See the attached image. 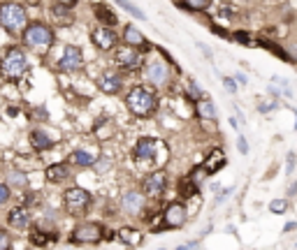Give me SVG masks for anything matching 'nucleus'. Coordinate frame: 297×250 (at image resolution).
<instances>
[{
	"label": "nucleus",
	"mask_w": 297,
	"mask_h": 250,
	"mask_svg": "<svg viewBox=\"0 0 297 250\" xmlns=\"http://www.w3.org/2000/svg\"><path fill=\"white\" fill-rule=\"evenodd\" d=\"M28 26V16L19 2H2L0 5V28L7 31L10 35L21 32Z\"/></svg>",
	"instance_id": "1"
},
{
	"label": "nucleus",
	"mask_w": 297,
	"mask_h": 250,
	"mask_svg": "<svg viewBox=\"0 0 297 250\" xmlns=\"http://www.w3.org/2000/svg\"><path fill=\"white\" fill-rule=\"evenodd\" d=\"M126 104H128V109H130L135 116L144 118V116H148V114H153V111H156L158 100H156V95L151 93V91H147V88L137 86V88H132V91L128 93Z\"/></svg>",
	"instance_id": "2"
},
{
	"label": "nucleus",
	"mask_w": 297,
	"mask_h": 250,
	"mask_svg": "<svg viewBox=\"0 0 297 250\" xmlns=\"http://www.w3.org/2000/svg\"><path fill=\"white\" fill-rule=\"evenodd\" d=\"M23 42L31 47V49H37V51H47L51 49L53 44V32L49 26L44 23H31L23 28Z\"/></svg>",
	"instance_id": "3"
},
{
	"label": "nucleus",
	"mask_w": 297,
	"mask_h": 250,
	"mask_svg": "<svg viewBox=\"0 0 297 250\" xmlns=\"http://www.w3.org/2000/svg\"><path fill=\"white\" fill-rule=\"evenodd\" d=\"M26 67H28V62H26V56H23L21 49H10L0 61V74L5 79H10V81L21 79Z\"/></svg>",
	"instance_id": "4"
},
{
	"label": "nucleus",
	"mask_w": 297,
	"mask_h": 250,
	"mask_svg": "<svg viewBox=\"0 0 297 250\" xmlns=\"http://www.w3.org/2000/svg\"><path fill=\"white\" fill-rule=\"evenodd\" d=\"M63 202H65V208H67L70 216H79V213H86V211H88L93 197H91L88 190L74 186V188H67V190H65Z\"/></svg>",
	"instance_id": "5"
},
{
	"label": "nucleus",
	"mask_w": 297,
	"mask_h": 250,
	"mask_svg": "<svg viewBox=\"0 0 297 250\" xmlns=\"http://www.w3.org/2000/svg\"><path fill=\"white\" fill-rule=\"evenodd\" d=\"M102 225H98V222H82V225H77L72 232V243H98V241L102 239Z\"/></svg>",
	"instance_id": "6"
},
{
	"label": "nucleus",
	"mask_w": 297,
	"mask_h": 250,
	"mask_svg": "<svg viewBox=\"0 0 297 250\" xmlns=\"http://www.w3.org/2000/svg\"><path fill=\"white\" fill-rule=\"evenodd\" d=\"M82 65H84V53L79 47H65L63 56H61V62H58V67L65 70V72H77V70H82Z\"/></svg>",
	"instance_id": "7"
},
{
	"label": "nucleus",
	"mask_w": 297,
	"mask_h": 250,
	"mask_svg": "<svg viewBox=\"0 0 297 250\" xmlns=\"http://www.w3.org/2000/svg\"><path fill=\"white\" fill-rule=\"evenodd\" d=\"M163 220H165L167 227H181V225L186 222V206H183L181 202H172V204H167L165 213H163Z\"/></svg>",
	"instance_id": "8"
},
{
	"label": "nucleus",
	"mask_w": 297,
	"mask_h": 250,
	"mask_svg": "<svg viewBox=\"0 0 297 250\" xmlns=\"http://www.w3.org/2000/svg\"><path fill=\"white\" fill-rule=\"evenodd\" d=\"M116 62L123 70H137L139 65H142V56L132 47H121L116 51Z\"/></svg>",
	"instance_id": "9"
},
{
	"label": "nucleus",
	"mask_w": 297,
	"mask_h": 250,
	"mask_svg": "<svg viewBox=\"0 0 297 250\" xmlns=\"http://www.w3.org/2000/svg\"><path fill=\"white\" fill-rule=\"evenodd\" d=\"M91 40L96 44L98 49H102V51H109V49H114L116 47V35L112 28H96V31L91 32Z\"/></svg>",
	"instance_id": "10"
},
{
	"label": "nucleus",
	"mask_w": 297,
	"mask_h": 250,
	"mask_svg": "<svg viewBox=\"0 0 297 250\" xmlns=\"http://www.w3.org/2000/svg\"><path fill=\"white\" fill-rule=\"evenodd\" d=\"M7 225H10L12 229H21V232H26V229L31 227V211L23 208V206L12 208L10 213H7Z\"/></svg>",
	"instance_id": "11"
},
{
	"label": "nucleus",
	"mask_w": 297,
	"mask_h": 250,
	"mask_svg": "<svg viewBox=\"0 0 297 250\" xmlns=\"http://www.w3.org/2000/svg\"><path fill=\"white\" fill-rule=\"evenodd\" d=\"M170 77V70L163 61H153L147 65V81L151 83H165Z\"/></svg>",
	"instance_id": "12"
},
{
	"label": "nucleus",
	"mask_w": 297,
	"mask_h": 250,
	"mask_svg": "<svg viewBox=\"0 0 297 250\" xmlns=\"http://www.w3.org/2000/svg\"><path fill=\"white\" fill-rule=\"evenodd\" d=\"M121 208H123L126 213H139V211L144 208V195H139L135 190L123 192V197H121Z\"/></svg>",
	"instance_id": "13"
},
{
	"label": "nucleus",
	"mask_w": 297,
	"mask_h": 250,
	"mask_svg": "<svg viewBox=\"0 0 297 250\" xmlns=\"http://www.w3.org/2000/svg\"><path fill=\"white\" fill-rule=\"evenodd\" d=\"M167 186V176L163 174V172H153V174H148V178L144 181V190H147L148 195H153V197H158L160 192L165 190Z\"/></svg>",
	"instance_id": "14"
},
{
	"label": "nucleus",
	"mask_w": 297,
	"mask_h": 250,
	"mask_svg": "<svg viewBox=\"0 0 297 250\" xmlns=\"http://www.w3.org/2000/svg\"><path fill=\"white\" fill-rule=\"evenodd\" d=\"M156 139H151V137H142L135 146V157L137 160H153L156 156Z\"/></svg>",
	"instance_id": "15"
},
{
	"label": "nucleus",
	"mask_w": 297,
	"mask_h": 250,
	"mask_svg": "<svg viewBox=\"0 0 297 250\" xmlns=\"http://www.w3.org/2000/svg\"><path fill=\"white\" fill-rule=\"evenodd\" d=\"M98 86H100V91L102 93H109V95H114L121 91V86H123V81H121V77L118 74H112V72H107L100 77V81H98Z\"/></svg>",
	"instance_id": "16"
},
{
	"label": "nucleus",
	"mask_w": 297,
	"mask_h": 250,
	"mask_svg": "<svg viewBox=\"0 0 297 250\" xmlns=\"http://www.w3.org/2000/svg\"><path fill=\"white\" fill-rule=\"evenodd\" d=\"M123 40H126V47H132V49H137V47L148 49V47H151V44H147L144 35H142L135 26H126V31H123Z\"/></svg>",
	"instance_id": "17"
},
{
	"label": "nucleus",
	"mask_w": 297,
	"mask_h": 250,
	"mask_svg": "<svg viewBox=\"0 0 297 250\" xmlns=\"http://www.w3.org/2000/svg\"><path fill=\"white\" fill-rule=\"evenodd\" d=\"M44 176H47L49 183H63L65 178L70 176V169H67V165H63V162H58V165H49L47 167V172H44Z\"/></svg>",
	"instance_id": "18"
},
{
	"label": "nucleus",
	"mask_w": 297,
	"mask_h": 250,
	"mask_svg": "<svg viewBox=\"0 0 297 250\" xmlns=\"http://www.w3.org/2000/svg\"><path fill=\"white\" fill-rule=\"evenodd\" d=\"M31 146L35 151H49L53 146V139L42 130H33L31 132Z\"/></svg>",
	"instance_id": "19"
},
{
	"label": "nucleus",
	"mask_w": 297,
	"mask_h": 250,
	"mask_svg": "<svg viewBox=\"0 0 297 250\" xmlns=\"http://www.w3.org/2000/svg\"><path fill=\"white\" fill-rule=\"evenodd\" d=\"M223 165H225V156H223V151L214 148L212 153H209V157H207V162H204V172H207V174H216Z\"/></svg>",
	"instance_id": "20"
},
{
	"label": "nucleus",
	"mask_w": 297,
	"mask_h": 250,
	"mask_svg": "<svg viewBox=\"0 0 297 250\" xmlns=\"http://www.w3.org/2000/svg\"><path fill=\"white\" fill-rule=\"evenodd\" d=\"M70 160H72L74 165H79V167H91V165H96L98 156H93V153H91V151H86V148H77Z\"/></svg>",
	"instance_id": "21"
},
{
	"label": "nucleus",
	"mask_w": 297,
	"mask_h": 250,
	"mask_svg": "<svg viewBox=\"0 0 297 250\" xmlns=\"http://www.w3.org/2000/svg\"><path fill=\"white\" fill-rule=\"evenodd\" d=\"M96 16L98 21L102 23V28H107V26H114L116 23V14L112 10H107L105 5H96Z\"/></svg>",
	"instance_id": "22"
},
{
	"label": "nucleus",
	"mask_w": 297,
	"mask_h": 250,
	"mask_svg": "<svg viewBox=\"0 0 297 250\" xmlns=\"http://www.w3.org/2000/svg\"><path fill=\"white\" fill-rule=\"evenodd\" d=\"M5 186L10 188V190L12 188H28V174H23V172H10Z\"/></svg>",
	"instance_id": "23"
},
{
	"label": "nucleus",
	"mask_w": 297,
	"mask_h": 250,
	"mask_svg": "<svg viewBox=\"0 0 297 250\" xmlns=\"http://www.w3.org/2000/svg\"><path fill=\"white\" fill-rule=\"evenodd\" d=\"M118 236H121V241H123V243H128V246H135V243H139V239H142V236H139L132 227H121Z\"/></svg>",
	"instance_id": "24"
},
{
	"label": "nucleus",
	"mask_w": 297,
	"mask_h": 250,
	"mask_svg": "<svg viewBox=\"0 0 297 250\" xmlns=\"http://www.w3.org/2000/svg\"><path fill=\"white\" fill-rule=\"evenodd\" d=\"M198 192V186H195V181L193 178H183L179 183V195L181 197H193Z\"/></svg>",
	"instance_id": "25"
},
{
	"label": "nucleus",
	"mask_w": 297,
	"mask_h": 250,
	"mask_svg": "<svg viewBox=\"0 0 297 250\" xmlns=\"http://www.w3.org/2000/svg\"><path fill=\"white\" fill-rule=\"evenodd\" d=\"M116 5H121V7H123L126 12H130V14H132L135 19H144V12L139 10L137 5H132L130 0H116Z\"/></svg>",
	"instance_id": "26"
},
{
	"label": "nucleus",
	"mask_w": 297,
	"mask_h": 250,
	"mask_svg": "<svg viewBox=\"0 0 297 250\" xmlns=\"http://www.w3.org/2000/svg\"><path fill=\"white\" fill-rule=\"evenodd\" d=\"M200 114L204 118H209V121H216V109H214V104L209 100H202L200 102Z\"/></svg>",
	"instance_id": "27"
},
{
	"label": "nucleus",
	"mask_w": 297,
	"mask_h": 250,
	"mask_svg": "<svg viewBox=\"0 0 297 250\" xmlns=\"http://www.w3.org/2000/svg\"><path fill=\"white\" fill-rule=\"evenodd\" d=\"M286 208H288V202H286V199H274V202L269 204V211H272V213H276V216L286 213Z\"/></svg>",
	"instance_id": "28"
},
{
	"label": "nucleus",
	"mask_w": 297,
	"mask_h": 250,
	"mask_svg": "<svg viewBox=\"0 0 297 250\" xmlns=\"http://www.w3.org/2000/svg\"><path fill=\"white\" fill-rule=\"evenodd\" d=\"M0 250H12V236L7 229H0Z\"/></svg>",
	"instance_id": "29"
},
{
	"label": "nucleus",
	"mask_w": 297,
	"mask_h": 250,
	"mask_svg": "<svg viewBox=\"0 0 297 250\" xmlns=\"http://www.w3.org/2000/svg\"><path fill=\"white\" fill-rule=\"evenodd\" d=\"M183 5H186V10L200 12V10H204V7H207V0H186Z\"/></svg>",
	"instance_id": "30"
},
{
	"label": "nucleus",
	"mask_w": 297,
	"mask_h": 250,
	"mask_svg": "<svg viewBox=\"0 0 297 250\" xmlns=\"http://www.w3.org/2000/svg\"><path fill=\"white\" fill-rule=\"evenodd\" d=\"M10 197H12V190L5 186V183H0V206H2V204H7Z\"/></svg>",
	"instance_id": "31"
},
{
	"label": "nucleus",
	"mask_w": 297,
	"mask_h": 250,
	"mask_svg": "<svg viewBox=\"0 0 297 250\" xmlns=\"http://www.w3.org/2000/svg\"><path fill=\"white\" fill-rule=\"evenodd\" d=\"M232 37H234L237 42H242V44H246V47H251V37H248V32H242V31H239V32H234Z\"/></svg>",
	"instance_id": "32"
},
{
	"label": "nucleus",
	"mask_w": 297,
	"mask_h": 250,
	"mask_svg": "<svg viewBox=\"0 0 297 250\" xmlns=\"http://www.w3.org/2000/svg\"><path fill=\"white\" fill-rule=\"evenodd\" d=\"M237 148L242 151V156H246V153H248V144H246L244 137H239V139H237Z\"/></svg>",
	"instance_id": "33"
},
{
	"label": "nucleus",
	"mask_w": 297,
	"mask_h": 250,
	"mask_svg": "<svg viewBox=\"0 0 297 250\" xmlns=\"http://www.w3.org/2000/svg\"><path fill=\"white\" fill-rule=\"evenodd\" d=\"M295 172V153H288V174Z\"/></svg>",
	"instance_id": "34"
},
{
	"label": "nucleus",
	"mask_w": 297,
	"mask_h": 250,
	"mask_svg": "<svg viewBox=\"0 0 297 250\" xmlns=\"http://www.w3.org/2000/svg\"><path fill=\"white\" fill-rule=\"evenodd\" d=\"M288 47V58L293 56V58H297V42H290V44H286Z\"/></svg>",
	"instance_id": "35"
},
{
	"label": "nucleus",
	"mask_w": 297,
	"mask_h": 250,
	"mask_svg": "<svg viewBox=\"0 0 297 250\" xmlns=\"http://www.w3.org/2000/svg\"><path fill=\"white\" fill-rule=\"evenodd\" d=\"M223 83H225V88H228L230 93H234V88H237V86H234V81H232V79H228V77H223Z\"/></svg>",
	"instance_id": "36"
},
{
	"label": "nucleus",
	"mask_w": 297,
	"mask_h": 250,
	"mask_svg": "<svg viewBox=\"0 0 297 250\" xmlns=\"http://www.w3.org/2000/svg\"><path fill=\"white\" fill-rule=\"evenodd\" d=\"M232 81L242 83V86H244V83H248V81H246V74H244V72H237V74H234V79H232Z\"/></svg>",
	"instance_id": "37"
},
{
	"label": "nucleus",
	"mask_w": 297,
	"mask_h": 250,
	"mask_svg": "<svg viewBox=\"0 0 297 250\" xmlns=\"http://www.w3.org/2000/svg\"><path fill=\"white\" fill-rule=\"evenodd\" d=\"M195 246H198L195 241H188V243H181V246H179V248H177V250H193V248H195Z\"/></svg>",
	"instance_id": "38"
},
{
	"label": "nucleus",
	"mask_w": 297,
	"mask_h": 250,
	"mask_svg": "<svg viewBox=\"0 0 297 250\" xmlns=\"http://www.w3.org/2000/svg\"><path fill=\"white\" fill-rule=\"evenodd\" d=\"M198 47H200V51L204 53V56H209V58H212V49H209L207 44H198Z\"/></svg>",
	"instance_id": "39"
},
{
	"label": "nucleus",
	"mask_w": 297,
	"mask_h": 250,
	"mask_svg": "<svg viewBox=\"0 0 297 250\" xmlns=\"http://www.w3.org/2000/svg\"><path fill=\"white\" fill-rule=\"evenodd\" d=\"M191 93H193V95H198V97H202L200 88H198V83H195V81H191Z\"/></svg>",
	"instance_id": "40"
},
{
	"label": "nucleus",
	"mask_w": 297,
	"mask_h": 250,
	"mask_svg": "<svg viewBox=\"0 0 297 250\" xmlns=\"http://www.w3.org/2000/svg\"><path fill=\"white\" fill-rule=\"evenodd\" d=\"M74 2H77V0H58V5H61V7H72Z\"/></svg>",
	"instance_id": "41"
},
{
	"label": "nucleus",
	"mask_w": 297,
	"mask_h": 250,
	"mask_svg": "<svg viewBox=\"0 0 297 250\" xmlns=\"http://www.w3.org/2000/svg\"><path fill=\"white\" fill-rule=\"evenodd\" d=\"M276 107V102H272V104H263V107H260V111H269V109H274Z\"/></svg>",
	"instance_id": "42"
},
{
	"label": "nucleus",
	"mask_w": 297,
	"mask_h": 250,
	"mask_svg": "<svg viewBox=\"0 0 297 250\" xmlns=\"http://www.w3.org/2000/svg\"><path fill=\"white\" fill-rule=\"evenodd\" d=\"M293 229H297V222H288V225H286V229H283V232H293Z\"/></svg>",
	"instance_id": "43"
},
{
	"label": "nucleus",
	"mask_w": 297,
	"mask_h": 250,
	"mask_svg": "<svg viewBox=\"0 0 297 250\" xmlns=\"http://www.w3.org/2000/svg\"><path fill=\"white\" fill-rule=\"evenodd\" d=\"M288 195H297V183H293V186L288 188Z\"/></svg>",
	"instance_id": "44"
}]
</instances>
